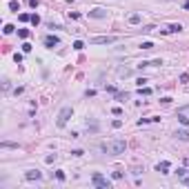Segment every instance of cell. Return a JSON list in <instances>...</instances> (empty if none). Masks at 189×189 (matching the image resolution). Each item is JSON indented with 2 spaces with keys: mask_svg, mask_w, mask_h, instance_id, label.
Wrapping results in <instances>:
<instances>
[{
  "mask_svg": "<svg viewBox=\"0 0 189 189\" xmlns=\"http://www.w3.org/2000/svg\"><path fill=\"white\" fill-rule=\"evenodd\" d=\"M116 40H118L116 36H94L89 42H91V45H113Z\"/></svg>",
  "mask_w": 189,
  "mask_h": 189,
  "instance_id": "cell-4",
  "label": "cell"
},
{
  "mask_svg": "<svg viewBox=\"0 0 189 189\" xmlns=\"http://www.w3.org/2000/svg\"><path fill=\"white\" fill-rule=\"evenodd\" d=\"M29 22H31V25H33V27H36V25H38V22H40V16H38V14H31V20H29Z\"/></svg>",
  "mask_w": 189,
  "mask_h": 189,
  "instance_id": "cell-15",
  "label": "cell"
},
{
  "mask_svg": "<svg viewBox=\"0 0 189 189\" xmlns=\"http://www.w3.org/2000/svg\"><path fill=\"white\" fill-rule=\"evenodd\" d=\"M176 176H178V180L182 182V185L189 187V171L187 169H178V171H176Z\"/></svg>",
  "mask_w": 189,
  "mask_h": 189,
  "instance_id": "cell-5",
  "label": "cell"
},
{
  "mask_svg": "<svg viewBox=\"0 0 189 189\" xmlns=\"http://www.w3.org/2000/svg\"><path fill=\"white\" fill-rule=\"evenodd\" d=\"M56 158H58V156H56V153H49V156H47V158H45V163H49V165H51V163H54V160H56Z\"/></svg>",
  "mask_w": 189,
  "mask_h": 189,
  "instance_id": "cell-20",
  "label": "cell"
},
{
  "mask_svg": "<svg viewBox=\"0 0 189 189\" xmlns=\"http://www.w3.org/2000/svg\"><path fill=\"white\" fill-rule=\"evenodd\" d=\"M111 127H113V129H120V127H122V120H113Z\"/></svg>",
  "mask_w": 189,
  "mask_h": 189,
  "instance_id": "cell-22",
  "label": "cell"
},
{
  "mask_svg": "<svg viewBox=\"0 0 189 189\" xmlns=\"http://www.w3.org/2000/svg\"><path fill=\"white\" fill-rule=\"evenodd\" d=\"M167 31H169V33H178V31H182V25H169Z\"/></svg>",
  "mask_w": 189,
  "mask_h": 189,
  "instance_id": "cell-11",
  "label": "cell"
},
{
  "mask_svg": "<svg viewBox=\"0 0 189 189\" xmlns=\"http://www.w3.org/2000/svg\"><path fill=\"white\" fill-rule=\"evenodd\" d=\"M91 182H94V187H98V189H109V187H111V182L107 180L102 174H98V171H96V174H91Z\"/></svg>",
  "mask_w": 189,
  "mask_h": 189,
  "instance_id": "cell-3",
  "label": "cell"
},
{
  "mask_svg": "<svg viewBox=\"0 0 189 189\" xmlns=\"http://www.w3.org/2000/svg\"><path fill=\"white\" fill-rule=\"evenodd\" d=\"M27 2H29V7H33V9L38 7V0H27Z\"/></svg>",
  "mask_w": 189,
  "mask_h": 189,
  "instance_id": "cell-28",
  "label": "cell"
},
{
  "mask_svg": "<svg viewBox=\"0 0 189 189\" xmlns=\"http://www.w3.org/2000/svg\"><path fill=\"white\" fill-rule=\"evenodd\" d=\"M140 49H153V42H149V40H145V42L140 45Z\"/></svg>",
  "mask_w": 189,
  "mask_h": 189,
  "instance_id": "cell-16",
  "label": "cell"
},
{
  "mask_svg": "<svg viewBox=\"0 0 189 189\" xmlns=\"http://www.w3.org/2000/svg\"><path fill=\"white\" fill-rule=\"evenodd\" d=\"M22 51H25V54H29V51H31V45L25 42V45H22Z\"/></svg>",
  "mask_w": 189,
  "mask_h": 189,
  "instance_id": "cell-24",
  "label": "cell"
},
{
  "mask_svg": "<svg viewBox=\"0 0 189 189\" xmlns=\"http://www.w3.org/2000/svg\"><path fill=\"white\" fill-rule=\"evenodd\" d=\"M9 9H11V11H16V14H18V11H20V5L16 2V0H9Z\"/></svg>",
  "mask_w": 189,
  "mask_h": 189,
  "instance_id": "cell-12",
  "label": "cell"
},
{
  "mask_svg": "<svg viewBox=\"0 0 189 189\" xmlns=\"http://www.w3.org/2000/svg\"><path fill=\"white\" fill-rule=\"evenodd\" d=\"M125 149H127V142L125 140H109V142H105L102 145V151H107V153H111V156H120V153H125Z\"/></svg>",
  "mask_w": 189,
  "mask_h": 189,
  "instance_id": "cell-1",
  "label": "cell"
},
{
  "mask_svg": "<svg viewBox=\"0 0 189 189\" xmlns=\"http://www.w3.org/2000/svg\"><path fill=\"white\" fill-rule=\"evenodd\" d=\"M140 94H142V96H149V94H151V89H147V87L142 89V87H140Z\"/></svg>",
  "mask_w": 189,
  "mask_h": 189,
  "instance_id": "cell-27",
  "label": "cell"
},
{
  "mask_svg": "<svg viewBox=\"0 0 189 189\" xmlns=\"http://www.w3.org/2000/svg\"><path fill=\"white\" fill-rule=\"evenodd\" d=\"M178 120H180V125H185V127H187V125H189V118H187V116H182V113H180V116H178Z\"/></svg>",
  "mask_w": 189,
  "mask_h": 189,
  "instance_id": "cell-19",
  "label": "cell"
},
{
  "mask_svg": "<svg viewBox=\"0 0 189 189\" xmlns=\"http://www.w3.org/2000/svg\"><path fill=\"white\" fill-rule=\"evenodd\" d=\"M56 178H58V180L62 182V180H65V178H67V176H65V171H56Z\"/></svg>",
  "mask_w": 189,
  "mask_h": 189,
  "instance_id": "cell-23",
  "label": "cell"
},
{
  "mask_svg": "<svg viewBox=\"0 0 189 189\" xmlns=\"http://www.w3.org/2000/svg\"><path fill=\"white\" fill-rule=\"evenodd\" d=\"M25 178L27 180H40V178H42V174L36 171V169H29V171H25Z\"/></svg>",
  "mask_w": 189,
  "mask_h": 189,
  "instance_id": "cell-6",
  "label": "cell"
},
{
  "mask_svg": "<svg viewBox=\"0 0 189 189\" xmlns=\"http://www.w3.org/2000/svg\"><path fill=\"white\" fill-rule=\"evenodd\" d=\"M156 171H160V174H169V163H167V160L158 163V165H156Z\"/></svg>",
  "mask_w": 189,
  "mask_h": 189,
  "instance_id": "cell-9",
  "label": "cell"
},
{
  "mask_svg": "<svg viewBox=\"0 0 189 189\" xmlns=\"http://www.w3.org/2000/svg\"><path fill=\"white\" fill-rule=\"evenodd\" d=\"M174 136H176L178 140H185V142H189V129H178Z\"/></svg>",
  "mask_w": 189,
  "mask_h": 189,
  "instance_id": "cell-8",
  "label": "cell"
},
{
  "mask_svg": "<svg viewBox=\"0 0 189 189\" xmlns=\"http://www.w3.org/2000/svg\"><path fill=\"white\" fill-rule=\"evenodd\" d=\"M18 36L20 38H29V29H18Z\"/></svg>",
  "mask_w": 189,
  "mask_h": 189,
  "instance_id": "cell-18",
  "label": "cell"
},
{
  "mask_svg": "<svg viewBox=\"0 0 189 189\" xmlns=\"http://www.w3.org/2000/svg\"><path fill=\"white\" fill-rule=\"evenodd\" d=\"M129 22H131V25H138V22H140V16H138V14H131V16H129Z\"/></svg>",
  "mask_w": 189,
  "mask_h": 189,
  "instance_id": "cell-13",
  "label": "cell"
},
{
  "mask_svg": "<svg viewBox=\"0 0 189 189\" xmlns=\"http://www.w3.org/2000/svg\"><path fill=\"white\" fill-rule=\"evenodd\" d=\"M2 31H5V33H11V31H14V25H5Z\"/></svg>",
  "mask_w": 189,
  "mask_h": 189,
  "instance_id": "cell-25",
  "label": "cell"
},
{
  "mask_svg": "<svg viewBox=\"0 0 189 189\" xmlns=\"http://www.w3.org/2000/svg\"><path fill=\"white\" fill-rule=\"evenodd\" d=\"M89 16H91V18H105L107 11H105V9H91V11H89Z\"/></svg>",
  "mask_w": 189,
  "mask_h": 189,
  "instance_id": "cell-10",
  "label": "cell"
},
{
  "mask_svg": "<svg viewBox=\"0 0 189 189\" xmlns=\"http://www.w3.org/2000/svg\"><path fill=\"white\" fill-rule=\"evenodd\" d=\"M116 98H118L120 102H125V100L129 98V94H127V91H125V94H116Z\"/></svg>",
  "mask_w": 189,
  "mask_h": 189,
  "instance_id": "cell-17",
  "label": "cell"
},
{
  "mask_svg": "<svg viewBox=\"0 0 189 189\" xmlns=\"http://www.w3.org/2000/svg\"><path fill=\"white\" fill-rule=\"evenodd\" d=\"M82 153H85L82 149H73V151H71V156H76V158H78V156H82Z\"/></svg>",
  "mask_w": 189,
  "mask_h": 189,
  "instance_id": "cell-26",
  "label": "cell"
},
{
  "mask_svg": "<svg viewBox=\"0 0 189 189\" xmlns=\"http://www.w3.org/2000/svg\"><path fill=\"white\" fill-rule=\"evenodd\" d=\"M73 49H76V51L85 49V42H82V40H76V42H73Z\"/></svg>",
  "mask_w": 189,
  "mask_h": 189,
  "instance_id": "cell-14",
  "label": "cell"
},
{
  "mask_svg": "<svg viewBox=\"0 0 189 189\" xmlns=\"http://www.w3.org/2000/svg\"><path fill=\"white\" fill-rule=\"evenodd\" d=\"M18 18H20V22H27V20H31V16L29 14H20Z\"/></svg>",
  "mask_w": 189,
  "mask_h": 189,
  "instance_id": "cell-21",
  "label": "cell"
},
{
  "mask_svg": "<svg viewBox=\"0 0 189 189\" xmlns=\"http://www.w3.org/2000/svg\"><path fill=\"white\" fill-rule=\"evenodd\" d=\"M71 116H73V109H71V107H62L60 113H58V120H56V125H58V127H65V125L69 122Z\"/></svg>",
  "mask_w": 189,
  "mask_h": 189,
  "instance_id": "cell-2",
  "label": "cell"
},
{
  "mask_svg": "<svg viewBox=\"0 0 189 189\" xmlns=\"http://www.w3.org/2000/svg\"><path fill=\"white\" fill-rule=\"evenodd\" d=\"M45 45H47L49 49H54L56 45H60V40H58V36H47L45 38Z\"/></svg>",
  "mask_w": 189,
  "mask_h": 189,
  "instance_id": "cell-7",
  "label": "cell"
}]
</instances>
